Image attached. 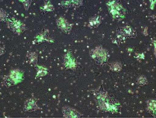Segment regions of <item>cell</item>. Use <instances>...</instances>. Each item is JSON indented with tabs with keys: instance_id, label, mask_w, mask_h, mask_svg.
Masks as SVG:
<instances>
[{
	"instance_id": "cell-1",
	"label": "cell",
	"mask_w": 156,
	"mask_h": 118,
	"mask_svg": "<svg viewBox=\"0 0 156 118\" xmlns=\"http://www.w3.org/2000/svg\"><path fill=\"white\" fill-rule=\"evenodd\" d=\"M97 105L99 109L103 112H117L119 111L118 102H115L114 100L101 97L97 102Z\"/></svg>"
},
{
	"instance_id": "cell-2",
	"label": "cell",
	"mask_w": 156,
	"mask_h": 118,
	"mask_svg": "<svg viewBox=\"0 0 156 118\" xmlns=\"http://www.w3.org/2000/svg\"><path fill=\"white\" fill-rule=\"evenodd\" d=\"M110 13L114 18H119L121 16H124L125 10L122 5L116 2H114L113 3L110 5Z\"/></svg>"
},
{
	"instance_id": "cell-3",
	"label": "cell",
	"mask_w": 156,
	"mask_h": 118,
	"mask_svg": "<svg viewBox=\"0 0 156 118\" xmlns=\"http://www.w3.org/2000/svg\"><path fill=\"white\" fill-rule=\"evenodd\" d=\"M9 26L13 31L16 33H19L23 31L24 29V25L20 21L18 20H11L9 22Z\"/></svg>"
},
{
	"instance_id": "cell-4",
	"label": "cell",
	"mask_w": 156,
	"mask_h": 118,
	"mask_svg": "<svg viewBox=\"0 0 156 118\" xmlns=\"http://www.w3.org/2000/svg\"><path fill=\"white\" fill-rule=\"evenodd\" d=\"M63 113L65 116L67 118H79L81 116L80 114L77 111L68 107L63 108Z\"/></svg>"
},
{
	"instance_id": "cell-5",
	"label": "cell",
	"mask_w": 156,
	"mask_h": 118,
	"mask_svg": "<svg viewBox=\"0 0 156 118\" xmlns=\"http://www.w3.org/2000/svg\"><path fill=\"white\" fill-rule=\"evenodd\" d=\"M119 34H120V36L122 37V38H129V37L133 36L134 34L133 29H132V27H130L129 26H127V27L121 28L119 30Z\"/></svg>"
},
{
	"instance_id": "cell-6",
	"label": "cell",
	"mask_w": 156,
	"mask_h": 118,
	"mask_svg": "<svg viewBox=\"0 0 156 118\" xmlns=\"http://www.w3.org/2000/svg\"><path fill=\"white\" fill-rule=\"evenodd\" d=\"M57 24L60 29L66 34H68L69 32H70L71 29L70 25L68 24L64 19L62 18L58 19L57 20Z\"/></svg>"
},
{
	"instance_id": "cell-7",
	"label": "cell",
	"mask_w": 156,
	"mask_h": 118,
	"mask_svg": "<svg viewBox=\"0 0 156 118\" xmlns=\"http://www.w3.org/2000/svg\"><path fill=\"white\" fill-rule=\"evenodd\" d=\"M37 109L36 101L34 99L27 100L25 104V110L27 112H32Z\"/></svg>"
},
{
	"instance_id": "cell-8",
	"label": "cell",
	"mask_w": 156,
	"mask_h": 118,
	"mask_svg": "<svg viewBox=\"0 0 156 118\" xmlns=\"http://www.w3.org/2000/svg\"><path fill=\"white\" fill-rule=\"evenodd\" d=\"M103 49H99V50H96L94 51V54L95 57L94 59L95 60H96L97 62L98 61H99V63H103L104 61H105V58H106V55Z\"/></svg>"
},
{
	"instance_id": "cell-9",
	"label": "cell",
	"mask_w": 156,
	"mask_h": 118,
	"mask_svg": "<svg viewBox=\"0 0 156 118\" xmlns=\"http://www.w3.org/2000/svg\"><path fill=\"white\" fill-rule=\"evenodd\" d=\"M74 58H73L72 55H69V53L66 56V59L65 60V65L66 67L68 68H72L74 67L76 63L74 62Z\"/></svg>"
},
{
	"instance_id": "cell-10",
	"label": "cell",
	"mask_w": 156,
	"mask_h": 118,
	"mask_svg": "<svg viewBox=\"0 0 156 118\" xmlns=\"http://www.w3.org/2000/svg\"><path fill=\"white\" fill-rule=\"evenodd\" d=\"M156 101H149L147 103V110L149 113H151L152 115L154 114L155 116L156 113Z\"/></svg>"
},
{
	"instance_id": "cell-11",
	"label": "cell",
	"mask_w": 156,
	"mask_h": 118,
	"mask_svg": "<svg viewBox=\"0 0 156 118\" xmlns=\"http://www.w3.org/2000/svg\"><path fill=\"white\" fill-rule=\"evenodd\" d=\"M101 23V18L99 16L94 17L90 20V25L91 28L97 27Z\"/></svg>"
},
{
	"instance_id": "cell-12",
	"label": "cell",
	"mask_w": 156,
	"mask_h": 118,
	"mask_svg": "<svg viewBox=\"0 0 156 118\" xmlns=\"http://www.w3.org/2000/svg\"><path fill=\"white\" fill-rule=\"evenodd\" d=\"M27 58L30 63H37V55L36 53L31 52L27 55Z\"/></svg>"
},
{
	"instance_id": "cell-13",
	"label": "cell",
	"mask_w": 156,
	"mask_h": 118,
	"mask_svg": "<svg viewBox=\"0 0 156 118\" xmlns=\"http://www.w3.org/2000/svg\"><path fill=\"white\" fill-rule=\"evenodd\" d=\"M137 83H138V84H139V85H140L141 86H143V85H145L146 84H147V79L145 77V76H142L139 78L138 79Z\"/></svg>"
},
{
	"instance_id": "cell-14",
	"label": "cell",
	"mask_w": 156,
	"mask_h": 118,
	"mask_svg": "<svg viewBox=\"0 0 156 118\" xmlns=\"http://www.w3.org/2000/svg\"><path fill=\"white\" fill-rule=\"evenodd\" d=\"M112 66H111L112 70L115 71H119L121 69V65L118 63H112Z\"/></svg>"
},
{
	"instance_id": "cell-15",
	"label": "cell",
	"mask_w": 156,
	"mask_h": 118,
	"mask_svg": "<svg viewBox=\"0 0 156 118\" xmlns=\"http://www.w3.org/2000/svg\"><path fill=\"white\" fill-rule=\"evenodd\" d=\"M29 2H30V1H26V2H26V4H25V3H24L25 7V8H26V10H27V9H28V8H29V5H30V4L31 3H30L29 4H27V3H29Z\"/></svg>"
}]
</instances>
